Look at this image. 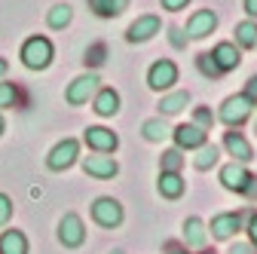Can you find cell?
Here are the masks:
<instances>
[{"mask_svg":"<svg viewBox=\"0 0 257 254\" xmlns=\"http://www.w3.org/2000/svg\"><path fill=\"white\" fill-rule=\"evenodd\" d=\"M52 55H55L52 40H49V37H40V34L28 37V40L22 43V49H19V58H22V65H25L28 71H46V68L52 65Z\"/></svg>","mask_w":257,"mask_h":254,"instance_id":"cell-1","label":"cell"},{"mask_svg":"<svg viewBox=\"0 0 257 254\" xmlns=\"http://www.w3.org/2000/svg\"><path fill=\"white\" fill-rule=\"evenodd\" d=\"M254 101H248L245 95L239 92V95H230V98H223V104H220V110H217V119L227 125V129H242V125L251 119V113H254Z\"/></svg>","mask_w":257,"mask_h":254,"instance_id":"cell-2","label":"cell"},{"mask_svg":"<svg viewBox=\"0 0 257 254\" xmlns=\"http://www.w3.org/2000/svg\"><path fill=\"white\" fill-rule=\"evenodd\" d=\"M178 77H181V71H178V65L172 58H156L153 65L147 68V86L153 92H172Z\"/></svg>","mask_w":257,"mask_h":254,"instance_id":"cell-3","label":"cell"},{"mask_svg":"<svg viewBox=\"0 0 257 254\" xmlns=\"http://www.w3.org/2000/svg\"><path fill=\"white\" fill-rule=\"evenodd\" d=\"M122 217H125V211H122L119 199H113V196H98L92 202V220L104 230H116L122 224Z\"/></svg>","mask_w":257,"mask_h":254,"instance_id":"cell-4","label":"cell"},{"mask_svg":"<svg viewBox=\"0 0 257 254\" xmlns=\"http://www.w3.org/2000/svg\"><path fill=\"white\" fill-rule=\"evenodd\" d=\"M98 89H101V80H98V74H95V71L80 74V77L68 86V92H64V101H68L71 107L89 104V98H95V92H98Z\"/></svg>","mask_w":257,"mask_h":254,"instance_id":"cell-5","label":"cell"},{"mask_svg":"<svg viewBox=\"0 0 257 254\" xmlns=\"http://www.w3.org/2000/svg\"><path fill=\"white\" fill-rule=\"evenodd\" d=\"M77 160H80V141H77V138H64V141H58V144L49 150L46 169H49V172H64V169H71Z\"/></svg>","mask_w":257,"mask_h":254,"instance_id":"cell-6","label":"cell"},{"mask_svg":"<svg viewBox=\"0 0 257 254\" xmlns=\"http://www.w3.org/2000/svg\"><path fill=\"white\" fill-rule=\"evenodd\" d=\"M159 31H163V19L156 13H144L125 28V40L128 43H147V40H153L159 34Z\"/></svg>","mask_w":257,"mask_h":254,"instance_id":"cell-7","label":"cell"},{"mask_svg":"<svg viewBox=\"0 0 257 254\" xmlns=\"http://www.w3.org/2000/svg\"><path fill=\"white\" fill-rule=\"evenodd\" d=\"M83 141L92 153H116V147H119V135L113 129H107V125H89L83 132Z\"/></svg>","mask_w":257,"mask_h":254,"instance_id":"cell-8","label":"cell"},{"mask_svg":"<svg viewBox=\"0 0 257 254\" xmlns=\"http://www.w3.org/2000/svg\"><path fill=\"white\" fill-rule=\"evenodd\" d=\"M220 184L230 190V193H239V196H245L248 193V187L254 184V175L248 172V166H242V163H227L220 169Z\"/></svg>","mask_w":257,"mask_h":254,"instance_id":"cell-9","label":"cell"},{"mask_svg":"<svg viewBox=\"0 0 257 254\" xmlns=\"http://www.w3.org/2000/svg\"><path fill=\"white\" fill-rule=\"evenodd\" d=\"M58 242L64 248H80L86 242V227H83V217L68 211L61 220H58Z\"/></svg>","mask_w":257,"mask_h":254,"instance_id":"cell-10","label":"cell"},{"mask_svg":"<svg viewBox=\"0 0 257 254\" xmlns=\"http://www.w3.org/2000/svg\"><path fill=\"white\" fill-rule=\"evenodd\" d=\"M187 40H205L217 31V13L214 10H196L187 19Z\"/></svg>","mask_w":257,"mask_h":254,"instance_id":"cell-11","label":"cell"},{"mask_svg":"<svg viewBox=\"0 0 257 254\" xmlns=\"http://www.w3.org/2000/svg\"><path fill=\"white\" fill-rule=\"evenodd\" d=\"M172 141L178 150H199L202 144H208V132L196 122H181L178 129H172Z\"/></svg>","mask_w":257,"mask_h":254,"instance_id":"cell-12","label":"cell"},{"mask_svg":"<svg viewBox=\"0 0 257 254\" xmlns=\"http://www.w3.org/2000/svg\"><path fill=\"white\" fill-rule=\"evenodd\" d=\"M83 172L98 181H110L119 175V163L110 153H92V156H83Z\"/></svg>","mask_w":257,"mask_h":254,"instance_id":"cell-13","label":"cell"},{"mask_svg":"<svg viewBox=\"0 0 257 254\" xmlns=\"http://www.w3.org/2000/svg\"><path fill=\"white\" fill-rule=\"evenodd\" d=\"M239 230H242V214H239V211L214 214V217H211V224H208V233H211V239H217V242L233 239Z\"/></svg>","mask_w":257,"mask_h":254,"instance_id":"cell-14","label":"cell"},{"mask_svg":"<svg viewBox=\"0 0 257 254\" xmlns=\"http://www.w3.org/2000/svg\"><path fill=\"white\" fill-rule=\"evenodd\" d=\"M223 150L233 156V163H242V166H248V163L254 160V150H251L248 138H245L239 129H230L227 135H223Z\"/></svg>","mask_w":257,"mask_h":254,"instance_id":"cell-15","label":"cell"},{"mask_svg":"<svg viewBox=\"0 0 257 254\" xmlns=\"http://www.w3.org/2000/svg\"><path fill=\"white\" fill-rule=\"evenodd\" d=\"M211 58L217 61V68H220L223 74H230V71H236V68L242 65V49H239L233 40H223V43H217V46L211 49Z\"/></svg>","mask_w":257,"mask_h":254,"instance_id":"cell-16","label":"cell"},{"mask_svg":"<svg viewBox=\"0 0 257 254\" xmlns=\"http://www.w3.org/2000/svg\"><path fill=\"white\" fill-rule=\"evenodd\" d=\"M92 110L98 113V116H116L119 113V92L113 86H101L98 92H95V98H92Z\"/></svg>","mask_w":257,"mask_h":254,"instance_id":"cell-17","label":"cell"},{"mask_svg":"<svg viewBox=\"0 0 257 254\" xmlns=\"http://www.w3.org/2000/svg\"><path fill=\"white\" fill-rule=\"evenodd\" d=\"M156 190H159V196H163V199H181L184 190H187V181L181 178V172H159Z\"/></svg>","mask_w":257,"mask_h":254,"instance_id":"cell-18","label":"cell"},{"mask_svg":"<svg viewBox=\"0 0 257 254\" xmlns=\"http://www.w3.org/2000/svg\"><path fill=\"white\" fill-rule=\"evenodd\" d=\"M187 104H190V92L187 89H175V92H163V98H159L156 107H159V116H175Z\"/></svg>","mask_w":257,"mask_h":254,"instance_id":"cell-19","label":"cell"},{"mask_svg":"<svg viewBox=\"0 0 257 254\" xmlns=\"http://www.w3.org/2000/svg\"><path fill=\"white\" fill-rule=\"evenodd\" d=\"M184 242H187V248H205L208 227H205L202 217H187L184 220Z\"/></svg>","mask_w":257,"mask_h":254,"instance_id":"cell-20","label":"cell"},{"mask_svg":"<svg viewBox=\"0 0 257 254\" xmlns=\"http://www.w3.org/2000/svg\"><path fill=\"white\" fill-rule=\"evenodd\" d=\"M233 43L239 46V49H257V22L254 19H245V22H239L236 28H233Z\"/></svg>","mask_w":257,"mask_h":254,"instance_id":"cell-21","label":"cell"},{"mask_svg":"<svg viewBox=\"0 0 257 254\" xmlns=\"http://www.w3.org/2000/svg\"><path fill=\"white\" fill-rule=\"evenodd\" d=\"M86 4L98 19H116L128 10V0H86Z\"/></svg>","mask_w":257,"mask_h":254,"instance_id":"cell-22","label":"cell"},{"mask_svg":"<svg viewBox=\"0 0 257 254\" xmlns=\"http://www.w3.org/2000/svg\"><path fill=\"white\" fill-rule=\"evenodd\" d=\"M141 135H144L150 144H159V141H166V138L172 135V129H169L166 116H150V119H144V125H141Z\"/></svg>","mask_w":257,"mask_h":254,"instance_id":"cell-23","label":"cell"},{"mask_svg":"<svg viewBox=\"0 0 257 254\" xmlns=\"http://www.w3.org/2000/svg\"><path fill=\"white\" fill-rule=\"evenodd\" d=\"M0 254H28V236L22 230L0 233Z\"/></svg>","mask_w":257,"mask_h":254,"instance_id":"cell-24","label":"cell"},{"mask_svg":"<svg viewBox=\"0 0 257 254\" xmlns=\"http://www.w3.org/2000/svg\"><path fill=\"white\" fill-rule=\"evenodd\" d=\"M217 160H220V147L202 144V147L196 150V156H193V169H196V172H208L211 166H217Z\"/></svg>","mask_w":257,"mask_h":254,"instance_id":"cell-25","label":"cell"},{"mask_svg":"<svg viewBox=\"0 0 257 254\" xmlns=\"http://www.w3.org/2000/svg\"><path fill=\"white\" fill-rule=\"evenodd\" d=\"M71 19H74V10H71V4H55V7L46 13V25H49L52 31L68 28V25H71Z\"/></svg>","mask_w":257,"mask_h":254,"instance_id":"cell-26","label":"cell"},{"mask_svg":"<svg viewBox=\"0 0 257 254\" xmlns=\"http://www.w3.org/2000/svg\"><path fill=\"white\" fill-rule=\"evenodd\" d=\"M181 166H184V150H178V147L163 150V156H159V172H181Z\"/></svg>","mask_w":257,"mask_h":254,"instance_id":"cell-27","label":"cell"},{"mask_svg":"<svg viewBox=\"0 0 257 254\" xmlns=\"http://www.w3.org/2000/svg\"><path fill=\"white\" fill-rule=\"evenodd\" d=\"M196 68H199V74H202L205 80H220V77H223V71L217 68V61L211 58V52H199V55H196Z\"/></svg>","mask_w":257,"mask_h":254,"instance_id":"cell-28","label":"cell"},{"mask_svg":"<svg viewBox=\"0 0 257 254\" xmlns=\"http://www.w3.org/2000/svg\"><path fill=\"white\" fill-rule=\"evenodd\" d=\"M104 58H107V46L104 43H92L89 49H86V68H101L104 65Z\"/></svg>","mask_w":257,"mask_h":254,"instance_id":"cell-29","label":"cell"},{"mask_svg":"<svg viewBox=\"0 0 257 254\" xmlns=\"http://www.w3.org/2000/svg\"><path fill=\"white\" fill-rule=\"evenodd\" d=\"M16 101H19V86L0 80V110H4V107H16Z\"/></svg>","mask_w":257,"mask_h":254,"instance_id":"cell-30","label":"cell"},{"mask_svg":"<svg viewBox=\"0 0 257 254\" xmlns=\"http://www.w3.org/2000/svg\"><path fill=\"white\" fill-rule=\"evenodd\" d=\"M214 113L208 110V107H196V110H193V122H196V125H202V129L205 132H211V125H214Z\"/></svg>","mask_w":257,"mask_h":254,"instance_id":"cell-31","label":"cell"},{"mask_svg":"<svg viewBox=\"0 0 257 254\" xmlns=\"http://www.w3.org/2000/svg\"><path fill=\"white\" fill-rule=\"evenodd\" d=\"M10 217H13V199L7 193H0V227L10 224Z\"/></svg>","mask_w":257,"mask_h":254,"instance_id":"cell-32","label":"cell"},{"mask_svg":"<svg viewBox=\"0 0 257 254\" xmlns=\"http://www.w3.org/2000/svg\"><path fill=\"white\" fill-rule=\"evenodd\" d=\"M187 4L190 0H159V7L166 13H181V10H187Z\"/></svg>","mask_w":257,"mask_h":254,"instance_id":"cell-33","label":"cell"},{"mask_svg":"<svg viewBox=\"0 0 257 254\" xmlns=\"http://www.w3.org/2000/svg\"><path fill=\"white\" fill-rule=\"evenodd\" d=\"M227 254H257V248H254L251 242H233Z\"/></svg>","mask_w":257,"mask_h":254,"instance_id":"cell-34","label":"cell"},{"mask_svg":"<svg viewBox=\"0 0 257 254\" xmlns=\"http://www.w3.org/2000/svg\"><path fill=\"white\" fill-rule=\"evenodd\" d=\"M169 37H172V43H175L178 49H184V46H187V34H184L181 28H175V25L169 28Z\"/></svg>","mask_w":257,"mask_h":254,"instance_id":"cell-35","label":"cell"},{"mask_svg":"<svg viewBox=\"0 0 257 254\" xmlns=\"http://www.w3.org/2000/svg\"><path fill=\"white\" fill-rule=\"evenodd\" d=\"M242 95H245L248 101H254V104H257V74H254V77L245 83V92H242Z\"/></svg>","mask_w":257,"mask_h":254,"instance_id":"cell-36","label":"cell"},{"mask_svg":"<svg viewBox=\"0 0 257 254\" xmlns=\"http://www.w3.org/2000/svg\"><path fill=\"white\" fill-rule=\"evenodd\" d=\"M245 230H248V242H251V245L257 248V211H254V214L248 217V227H245Z\"/></svg>","mask_w":257,"mask_h":254,"instance_id":"cell-37","label":"cell"},{"mask_svg":"<svg viewBox=\"0 0 257 254\" xmlns=\"http://www.w3.org/2000/svg\"><path fill=\"white\" fill-rule=\"evenodd\" d=\"M242 7H245L248 19H254V22H257V0H242Z\"/></svg>","mask_w":257,"mask_h":254,"instance_id":"cell-38","label":"cell"},{"mask_svg":"<svg viewBox=\"0 0 257 254\" xmlns=\"http://www.w3.org/2000/svg\"><path fill=\"white\" fill-rule=\"evenodd\" d=\"M7 71H10V61H7V58H0V80L7 77Z\"/></svg>","mask_w":257,"mask_h":254,"instance_id":"cell-39","label":"cell"},{"mask_svg":"<svg viewBox=\"0 0 257 254\" xmlns=\"http://www.w3.org/2000/svg\"><path fill=\"white\" fill-rule=\"evenodd\" d=\"M245 196H248V199H257V178H254V184L248 187V193H245Z\"/></svg>","mask_w":257,"mask_h":254,"instance_id":"cell-40","label":"cell"},{"mask_svg":"<svg viewBox=\"0 0 257 254\" xmlns=\"http://www.w3.org/2000/svg\"><path fill=\"white\" fill-rule=\"evenodd\" d=\"M0 135H4V116H0Z\"/></svg>","mask_w":257,"mask_h":254,"instance_id":"cell-41","label":"cell"},{"mask_svg":"<svg viewBox=\"0 0 257 254\" xmlns=\"http://www.w3.org/2000/svg\"><path fill=\"white\" fill-rule=\"evenodd\" d=\"M110 254H125V251H119V248H113V251H110Z\"/></svg>","mask_w":257,"mask_h":254,"instance_id":"cell-42","label":"cell"},{"mask_svg":"<svg viewBox=\"0 0 257 254\" xmlns=\"http://www.w3.org/2000/svg\"><path fill=\"white\" fill-rule=\"evenodd\" d=\"M169 254H187V251H178V248H175V251H169Z\"/></svg>","mask_w":257,"mask_h":254,"instance_id":"cell-43","label":"cell"},{"mask_svg":"<svg viewBox=\"0 0 257 254\" xmlns=\"http://www.w3.org/2000/svg\"><path fill=\"white\" fill-rule=\"evenodd\" d=\"M202 254H214V251H202Z\"/></svg>","mask_w":257,"mask_h":254,"instance_id":"cell-44","label":"cell"},{"mask_svg":"<svg viewBox=\"0 0 257 254\" xmlns=\"http://www.w3.org/2000/svg\"><path fill=\"white\" fill-rule=\"evenodd\" d=\"M254 132H257V122H254Z\"/></svg>","mask_w":257,"mask_h":254,"instance_id":"cell-45","label":"cell"}]
</instances>
